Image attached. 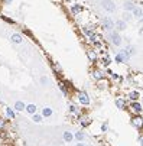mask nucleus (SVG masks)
<instances>
[{
	"label": "nucleus",
	"mask_w": 143,
	"mask_h": 146,
	"mask_svg": "<svg viewBox=\"0 0 143 146\" xmlns=\"http://www.w3.org/2000/svg\"><path fill=\"white\" fill-rule=\"evenodd\" d=\"M109 39H110V42H111L114 46H117V48H120L121 45H123V38L120 36V32L116 31V29L109 32Z\"/></svg>",
	"instance_id": "obj_1"
},
{
	"label": "nucleus",
	"mask_w": 143,
	"mask_h": 146,
	"mask_svg": "<svg viewBox=\"0 0 143 146\" xmlns=\"http://www.w3.org/2000/svg\"><path fill=\"white\" fill-rule=\"evenodd\" d=\"M100 6L106 13H114L116 9H117V6H116V3L113 2V0H101Z\"/></svg>",
	"instance_id": "obj_2"
},
{
	"label": "nucleus",
	"mask_w": 143,
	"mask_h": 146,
	"mask_svg": "<svg viewBox=\"0 0 143 146\" xmlns=\"http://www.w3.org/2000/svg\"><path fill=\"white\" fill-rule=\"evenodd\" d=\"M129 59H130V55L127 54L126 49H120L114 56V61L117 62V64H123V62H127Z\"/></svg>",
	"instance_id": "obj_3"
},
{
	"label": "nucleus",
	"mask_w": 143,
	"mask_h": 146,
	"mask_svg": "<svg viewBox=\"0 0 143 146\" xmlns=\"http://www.w3.org/2000/svg\"><path fill=\"white\" fill-rule=\"evenodd\" d=\"M101 26H103L107 32L110 31H114V20L110 17V16H104V17H101Z\"/></svg>",
	"instance_id": "obj_4"
},
{
	"label": "nucleus",
	"mask_w": 143,
	"mask_h": 146,
	"mask_svg": "<svg viewBox=\"0 0 143 146\" xmlns=\"http://www.w3.org/2000/svg\"><path fill=\"white\" fill-rule=\"evenodd\" d=\"M78 101L83 104V106H88L90 104V96L84 91V90H81V91H78Z\"/></svg>",
	"instance_id": "obj_5"
},
{
	"label": "nucleus",
	"mask_w": 143,
	"mask_h": 146,
	"mask_svg": "<svg viewBox=\"0 0 143 146\" xmlns=\"http://www.w3.org/2000/svg\"><path fill=\"white\" fill-rule=\"evenodd\" d=\"M114 29L116 31H119V32H123V31H126L127 29V22H124L123 19H117V20H114Z\"/></svg>",
	"instance_id": "obj_6"
},
{
	"label": "nucleus",
	"mask_w": 143,
	"mask_h": 146,
	"mask_svg": "<svg viewBox=\"0 0 143 146\" xmlns=\"http://www.w3.org/2000/svg\"><path fill=\"white\" fill-rule=\"evenodd\" d=\"M132 124L136 129H143V117H140V116L132 117Z\"/></svg>",
	"instance_id": "obj_7"
},
{
	"label": "nucleus",
	"mask_w": 143,
	"mask_h": 146,
	"mask_svg": "<svg viewBox=\"0 0 143 146\" xmlns=\"http://www.w3.org/2000/svg\"><path fill=\"white\" fill-rule=\"evenodd\" d=\"M62 139H64V142H65V143H71L75 137H74V133H72V132L65 130V132L62 133Z\"/></svg>",
	"instance_id": "obj_8"
},
{
	"label": "nucleus",
	"mask_w": 143,
	"mask_h": 146,
	"mask_svg": "<svg viewBox=\"0 0 143 146\" xmlns=\"http://www.w3.org/2000/svg\"><path fill=\"white\" fill-rule=\"evenodd\" d=\"M10 40H12L13 44H16V45H20V44L23 42V38H22V35H20V33H13L10 36Z\"/></svg>",
	"instance_id": "obj_9"
},
{
	"label": "nucleus",
	"mask_w": 143,
	"mask_h": 146,
	"mask_svg": "<svg viewBox=\"0 0 143 146\" xmlns=\"http://www.w3.org/2000/svg\"><path fill=\"white\" fill-rule=\"evenodd\" d=\"M130 109L134 111V113H142V110H143V107H142V104L139 103V101H132V104H130Z\"/></svg>",
	"instance_id": "obj_10"
},
{
	"label": "nucleus",
	"mask_w": 143,
	"mask_h": 146,
	"mask_svg": "<svg viewBox=\"0 0 143 146\" xmlns=\"http://www.w3.org/2000/svg\"><path fill=\"white\" fill-rule=\"evenodd\" d=\"M133 16H134V19H143V7H140V6H136L134 9H133Z\"/></svg>",
	"instance_id": "obj_11"
},
{
	"label": "nucleus",
	"mask_w": 143,
	"mask_h": 146,
	"mask_svg": "<svg viewBox=\"0 0 143 146\" xmlns=\"http://www.w3.org/2000/svg\"><path fill=\"white\" fill-rule=\"evenodd\" d=\"M134 7H136V3L134 2H130V0H126V2L123 3V9L126 12H133Z\"/></svg>",
	"instance_id": "obj_12"
},
{
	"label": "nucleus",
	"mask_w": 143,
	"mask_h": 146,
	"mask_svg": "<svg viewBox=\"0 0 143 146\" xmlns=\"http://www.w3.org/2000/svg\"><path fill=\"white\" fill-rule=\"evenodd\" d=\"M68 111H70L72 116H75V117H78V116H79V109L75 106L74 103H71L70 106H68Z\"/></svg>",
	"instance_id": "obj_13"
},
{
	"label": "nucleus",
	"mask_w": 143,
	"mask_h": 146,
	"mask_svg": "<svg viewBox=\"0 0 143 146\" xmlns=\"http://www.w3.org/2000/svg\"><path fill=\"white\" fill-rule=\"evenodd\" d=\"M121 19H123L124 22H127V23H129V22H132V20L134 19V16H133V13H132V12H126V10H124V12H123V15H121Z\"/></svg>",
	"instance_id": "obj_14"
},
{
	"label": "nucleus",
	"mask_w": 143,
	"mask_h": 146,
	"mask_svg": "<svg viewBox=\"0 0 143 146\" xmlns=\"http://www.w3.org/2000/svg\"><path fill=\"white\" fill-rule=\"evenodd\" d=\"M67 84L68 82H65V81H61V82H58V88L62 91V94L64 96H68V87H67Z\"/></svg>",
	"instance_id": "obj_15"
},
{
	"label": "nucleus",
	"mask_w": 143,
	"mask_h": 146,
	"mask_svg": "<svg viewBox=\"0 0 143 146\" xmlns=\"http://www.w3.org/2000/svg\"><path fill=\"white\" fill-rule=\"evenodd\" d=\"M26 111L29 113V114H36V111H38V107H36V104H33V103H30V104H26Z\"/></svg>",
	"instance_id": "obj_16"
},
{
	"label": "nucleus",
	"mask_w": 143,
	"mask_h": 146,
	"mask_svg": "<svg viewBox=\"0 0 143 146\" xmlns=\"http://www.w3.org/2000/svg\"><path fill=\"white\" fill-rule=\"evenodd\" d=\"M15 109H16V111H23V110H26V104H25L23 101L17 100V101L15 103Z\"/></svg>",
	"instance_id": "obj_17"
},
{
	"label": "nucleus",
	"mask_w": 143,
	"mask_h": 146,
	"mask_svg": "<svg viewBox=\"0 0 143 146\" xmlns=\"http://www.w3.org/2000/svg\"><path fill=\"white\" fill-rule=\"evenodd\" d=\"M103 77H104L103 71H100V70H94V71H93V78H94V80L101 81V80H103Z\"/></svg>",
	"instance_id": "obj_18"
},
{
	"label": "nucleus",
	"mask_w": 143,
	"mask_h": 146,
	"mask_svg": "<svg viewBox=\"0 0 143 146\" xmlns=\"http://www.w3.org/2000/svg\"><path fill=\"white\" fill-rule=\"evenodd\" d=\"M114 103H116L117 109H120V110L126 109V101H124L123 98H116V100H114Z\"/></svg>",
	"instance_id": "obj_19"
},
{
	"label": "nucleus",
	"mask_w": 143,
	"mask_h": 146,
	"mask_svg": "<svg viewBox=\"0 0 143 146\" xmlns=\"http://www.w3.org/2000/svg\"><path fill=\"white\" fill-rule=\"evenodd\" d=\"M87 56H88V59L91 62H97V52L95 51H93V49L87 51Z\"/></svg>",
	"instance_id": "obj_20"
},
{
	"label": "nucleus",
	"mask_w": 143,
	"mask_h": 146,
	"mask_svg": "<svg viewBox=\"0 0 143 146\" xmlns=\"http://www.w3.org/2000/svg\"><path fill=\"white\" fill-rule=\"evenodd\" d=\"M52 114H54V110H52L51 107H48V106H46V107H44V109H42V116H44V117H46V119H48V117H51Z\"/></svg>",
	"instance_id": "obj_21"
},
{
	"label": "nucleus",
	"mask_w": 143,
	"mask_h": 146,
	"mask_svg": "<svg viewBox=\"0 0 143 146\" xmlns=\"http://www.w3.org/2000/svg\"><path fill=\"white\" fill-rule=\"evenodd\" d=\"M74 137H75L78 142H84V140H85V133H84V132H75V133H74Z\"/></svg>",
	"instance_id": "obj_22"
},
{
	"label": "nucleus",
	"mask_w": 143,
	"mask_h": 146,
	"mask_svg": "<svg viewBox=\"0 0 143 146\" xmlns=\"http://www.w3.org/2000/svg\"><path fill=\"white\" fill-rule=\"evenodd\" d=\"M124 49L127 51V54H129L130 56H134V55H136V52H137V51H136V46H134V45H129V46H126Z\"/></svg>",
	"instance_id": "obj_23"
},
{
	"label": "nucleus",
	"mask_w": 143,
	"mask_h": 146,
	"mask_svg": "<svg viewBox=\"0 0 143 146\" xmlns=\"http://www.w3.org/2000/svg\"><path fill=\"white\" fill-rule=\"evenodd\" d=\"M129 98H130L132 101H137V100L140 98L139 91H130V93H129Z\"/></svg>",
	"instance_id": "obj_24"
},
{
	"label": "nucleus",
	"mask_w": 143,
	"mask_h": 146,
	"mask_svg": "<svg viewBox=\"0 0 143 146\" xmlns=\"http://www.w3.org/2000/svg\"><path fill=\"white\" fill-rule=\"evenodd\" d=\"M83 10H84V7L81 6V5H74V6L71 7V12H72L74 15H78L79 12H83Z\"/></svg>",
	"instance_id": "obj_25"
},
{
	"label": "nucleus",
	"mask_w": 143,
	"mask_h": 146,
	"mask_svg": "<svg viewBox=\"0 0 143 146\" xmlns=\"http://www.w3.org/2000/svg\"><path fill=\"white\" fill-rule=\"evenodd\" d=\"M52 70H54L56 74H62V67H61L58 62H52Z\"/></svg>",
	"instance_id": "obj_26"
},
{
	"label": "nucleus",
	"mask_w": 143,
	"mask_h": 146,
	"mask_svg": "<svg viewBox=\"0 0 143 146\" xmlns=\"http://www.w3.org/2000/svg\"><path fill=\"white\" fill-rule=\"evenodd\" d=\"M32 120H33L35 123H40V121H44V116L36 113V114H33V116H32Z\"/></svg>",
	"instance_id": "obj_27"
},
{
	"label": "nucleus",
	"mask_w": 143,
	"mask_h": 146,
	"mask_svg": "<svg viewBox=\"0 0 143 146\" xmlns=\"http://www.w3.org/2000/svg\"><path fill=\"white\" fill-rule=\"evenodd\" d=\"M107 74H109L111 78H114L116 81H121V77H120V75H117L116 72H113V71H110V70H109V71H107Z\"/></svg>",
	"instance_id": "obj_28"
},
{
	"label": "nucleus",
	"mask_w": 143,
	"mask_h": 146,
	"mask_svg": "<svg viewBox=\"0 0 143 146\" xmlns=\"http://www.w3.org/2000/svg\"><path fill=\"white\" fill-rule=\"evenodd\" d=\"M6 114H7V117H10V119H15V117H16L15 111H13L10 107H6Z\"/></svg>",
	"instance_id": "obj_29"
},
{
	"label": "nucleus",
	"mask_w": 143,
	"mask_h": 146,
	"mask_svg": "<svg viewBox=\"0 0 143 146\" xmlns=\"http://www.w3.org/2000/svg\"><path fill=\"white\" fill-rule=\"evenodd\" d=\"M110 62H111V58H110L109 55H106L104 59H103V64H104V65H110Z\"/></svg>",
	"instance_id": "obj_30"
},
{
	"label": "nucleus",
	"mask_w": 143,
	"mask_h": 146,
	"mask_svg": "<svg viewBox=\"0 0 143 146\" xmlns=\"http://www.w3.org/2000/svg\"><path fill=\"white\" fill-rule=\"evenodd\" d=\"M5 127H6V120L0 117V130H3Z\"/></svg>",
	"instance_id": "obj_31"
},
{
	"label": "nucleus",
	"mask_w": 143,
	"mask_h": 146,
	"mask_svg": "<svg viewBox=\"0 0 143 146\" xmlns=\"http://www.w3.org/2000/svg\"><path fill=\"white\" fill-rule=\"evenodd\" d=\"M101 130L107 132V130H109V123H103V124H101Z\"/></svg>",
	"instance_id": "obj_32"
},
{
	"label": "nucleus",
	"mask_w": 143,
	"mask_h": 146,
	"mask_svg": "<svg viewBox=\"0 0 143 146\" xmlns=\"http://www.w3.org/2000/svg\"><path fill=\"white\" fill-rule=\"evenodd\" d=\"M79 123H81V126H87V124H88L90 121H88L87 119H81V121H79Z\"/></svg>",
	"instance_id": "obj_33"
},
{
	"label": "nucleus",
	"mask_w": 143,
	"mask_h": 146,
	"mask_svg": "<svg viewBox=\"0 0 143 146\" xmlns=\"http://www.w3.org/2000/svg\"><path fill=\"white\" fill-rule=\"evenodd\" d=\"M40 82H42L44 86H46V84H48V78H46V77H42V78H40Z\"/></svg>",
	"instance_id": "obj_34"
},
{
	"label": "nucleus",
	"mask_w": 143,
	"mask_h": 146,
	"mask_svg": "<svg viewBox=\"0 0 143 146\" xmlns=\"http://www.w3.org/2000/svg\"><path fill=\"white\" fill-rule=\"evenodd\" d=\"M139 143H140V146H143V135L139 137Z\"/></svg>",
	"instance_id": "obj_35"
},
{
	"label": "nucleus",
	"mask_w": 143,
	"mask_h": 146,
	"mask_svg": "<svg viewBox=\"0 0 143 146\" xmlns=\"http://www.w3.org/2000/svg\"><path fill=\"white\" fill-rule=\"evenodd\" d=\"M75 146H85V143H83V142H77Z\"/></svg>",
	"instance_id": "obj_36"
},
{
	"label": "nucleus",
	"mask_w": 143,
	"mask_h": 146,
	"mask_svg": "<svg viewBox=\"0 0 143 146\" xmlns=\"http://www.w3.org/2000/svg\"><path fill=\"white\" fill-rule=\"evenodd\" d=\"M2 2H3V3H5V5H9V3H10V2H12V0H2Z\"/></svg>",
	"instance_id": "obj_37"
},
{
	"label": "nucleus",
	"mask_w": 143,
	"mask_h": 146,
	"mask_svg": "<svg viewBox=\"0 0 143 146\" xmlns=\"http://www.w3.org/2000/svg\"><path fill=\"white\" fill-rule=\"evenodd\" d=\"M85 146H93V145H85Z\"/></svg>",
	"instance_id": "obj_38"
}]
</instances>
